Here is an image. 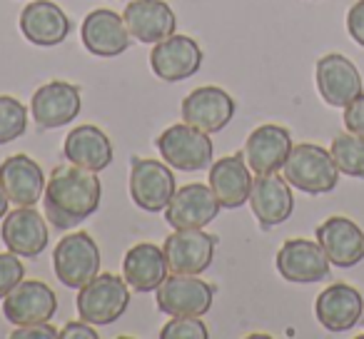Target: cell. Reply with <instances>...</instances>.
Segmentation results:
<instances>
[{
	"mask_svg": "<svg viewBox=\"0 0 364 339\" xmlns=\"http://www.w3.org/2000/svg\"><path fill=\"white\" fill-rule=\"evenodd\" d=\"M102 200V185L97 173L77 165L55 167L43 193L46 217L53 227L73 230L97 212Z\"/></svg>",
	"mask_w": 364,
	"mask_h": 339,
	"instance_id": "6da1fadb",
	"label": "cell"
},
{
	"mask_svg": "<svg viewBox=\"0 0 364 339\" xmlns=\"http://www.w3.org/2000/svg\"><path fill=\"white\" fill-rule=\"evenodd\" d=\"M282 175L292 188L302 193L327 195L337 188L342 173L334 165V157L327 147L314 145V142H299V145H292Z\"/></svg>",
	"mask_w": 364,
	"mask_h": 339,
	"instance_id": "7a4b0ae2",
	"label": "cell"
},
{
	"mask_svg": "<svg viewBox=\"0 0 364 339\" xmlns=\"http://www.w3.org/2000/svg\"><path fill=\"white\" fill-rule=\"evenodd\" d=\"M130 304V284L125 277L112 272H97L87 284L77 289L75 307L80 319L90 322L92 327H105L125 314Z\"/></svg>",
	"mask_w": 364,
	"mask_h": 339,
	"instance_id": "3957f363",
	"label": "cell"
},
{
	"mask_svg": "<svg viewBox=\"0 0 364 339\" xmlns=\"http://www.w3.org/2000/svg\"><path fill=\"white\" fill-rule=\"evenodd\" d=\"M155 147L160 150L162 160L180 173H200L213 165V140L208 132L188 125V122H175L165 127L157 135Z\"/></svg>",
	"mask_w": 364,
	"mask_h": 339,
	"instance_id": "277c9868",
	"label": "cell"
},
{
	"mask_svg": "<svg viewBox=\"0 0 364 339\" xmlns=\"http://www.w3.org/2000/svg\"><path fill=\"white\" fill-rule=\"evenodd\" d=\"M215 287L200 274H167L155 289V304L170 317H203L213 309Z\"/></svg>",
	"mask_w": 364,
	"mask_h": 339,
	"instance_id": "5b68a950",
	"label": "cell"
},
{
	"mask_svg": "<svg viewBox=\"0 0 364 339\" xmlns=\"http://www.w3.org/2000/svg\"><path fill=\"white\" fill-rule=\"evenodd\" d=\"M53 269L63 287L80 289L100 272V249L87 232H70L53 249Z\"/></svg>",
	"mask_w": 364,
	"mask_h": 339,
	"instance_id": "8992f818",
	"label": "cell"
},
{
	"mask_svg": "<svg viewBox=\"0 0 364 339\" xmlns=\"http://www.w3.org/2000/svg\"><path fill=\"white\" fill-rule=\"evenodd\" d=\"M218 244V235L205 230H175L162 242V252L172 274H203L213 264Z\"/></svg>",
	"mask_w": 364,
	"mask_h": 339,
	"instance_id": "52a82bcc",
	"label": "cell"
},
{
	"mask_svg": "<svg viewBox=\"0 0 364 339\" xmlns=\"http://www.w3.org/2000/svg\"><path fill=\"white\" fill-rule=\"evenodd\" d=\"M177 190L175 175L167 162L157 160H132L130 170V198L145 212H165L172 195Z\"/></svg>",
	"mask_w": 364,
	"mask_h": 339,
	"instance_id": "ba28073f",
	"label": "cell"
},
{
	"mask_svg": "<svg viewBox=\"0 0 364 339\" xmlns=\"http://www.w3.org/2000/svg\"><path fill=\"white\" fill-rule=\"evenodd\" d=\"M237 112V102L218 85H203L182 100V120L208 135H218Z\"/></svg>",
	"mask_w": 364,
	"mask_h": 339,
	"instance_id": "9c48e42d",
	"label": "cell"
},
{
	"mask_svg": "<svg viewBox=\"0 0 364 339\" xmlns=\"http://www.w3.org/2000/svg\"><path fill=\"white\" fill-rule=\"evenodd\" d=\"M82 97L80 87L65 80H50L43 87H38L31 100L33 120L41 130H58L65 127L80 115Z\"/></svg>",
	"mask_w": 364,
	"mask_h": 339,
	"instance_id": "30bf717a",
	"label": "cell"
},
{
	"mask_svg": "<svg viewBox=\"0 0 364 339\" xmlns=\"http://www.w3.org/2000/svg\"><path fill=\"white\" fill-rule=\"evenodd\" d=\"M223 205L218 203L210 185L190 183L175 190L170 205L165 208V220L175 230H203L218 220Z\"/></svg>",
	"mask_w": 364,
	"mask_h": 339,
	"instance_id": "8fae6325",
	"label": "cell"
},
{
	"mask_svg": "<svg viewBox=\"0 0 364 339\" xmlns=\"http://www.w3.org/2000/svg\"><path fill=\"white\" fill-rule=\"evenodd\" d=\"M314 80H317L319 95L329 107H347L364 92L357 65L342 53H327L319 58Z\"/></svg>",
	"mask_w": 364,
	"mask_h": 339,
	"instance_id": "7c38bea8",
	"label": "cell"
},
{
	"mask_svg": "<svg viewBox=\"0 0 364 339\" xmlns=\"http://www.w3.org/2000/svg\"><path fill=\"white\" fill-rule=\"evenodd\" d=\"M277 272L282 279L294 284H314L329 277V257L319 242L304 237H294L279 247L277 252Z\"/></svg>",
	"mask_w": 364,
	"mask_h": 339,
	"instance_id": "4fadbf2b",
	"label": "cell"
},
{
	"mask_svg": "<svg viewBox=\"0 0 364 339\" xmlns=\"http://www.w3.org/2000/svg\"><path fill=\"white\" fill-rule=\"evenodd\" d=\"M58 312V297L53 287L38 279H23L18 287H13L3 299V314L13 327L23 324L50 322Z\"/></svg>",
	"mask_w": 364,
	"mask_h": 339,
	"instance_id": "5bb4252c",
	"label": "cell"
},
{
	"mask_svg": "<svg viewBox=\"0 0 364 339\" xmlns=\"http://www.w3.org/2000/svg\"><path fill=\"white\" fill-rule=\"evenodd\" d=\"M150 68L165 82L188 80L203 68V48L190 36H170L150 50Z\"/></svg>",
	"mask_w": 364,
	"mask_h": 339,
	"instance_id": "9a60e30c",
	"label": "cell"
},
{
	"mask_svg": "<svg viewBox=\"0 0 364 339\" xmlns=\"http://www.w3.org/2000/svg\"><path fill=\"white\" fill-rule=\"evenodd\" d=\"M250 208H252L259 227L264 230L287 222L294 212L292 185L284 180V175L277 173L257 175L252 180V190H250Z\"/></svg>",
	"mask_w": 364,
	"mask_h": 339,
	"instance_id": "2e32d148",
	"label": "cell"
},
{
	"mask_svg": "<svg viewBox=\"0 0 364 339\" xmlns=\"http://www.w3.org/2000/svg\"><path fill=\"white\" fill-rule=\"evenodd\" d=\"M314 314H317V322L327 332H349V329L362 322L364 297L352 284L334 282L319 292L317 302H314Z\"/></svg>",
	"mask_w": 364,
	"mask_h": 339,
	"instance_id": "e0dca14e",
	"label": "cell"
},
{
	"mask_svg": "<svg viewBox=\"0 0 364 339\" xmlns=\"http://www.w3.org/2000/svg\"><path fill=\"white\" fill-rule=\"evenodd\" d=\"M82 45L95 58H117L130 48V31L125 26V18L117 16L115 11L97 8L87 13L80 28Z\"/></svg>",
	"mask_w": 364,
	"mask_h": 339,
	"instance_id": "ac0fdd59",
	"label": "cell"
},
{
	"mask_svg": "<svg viewBox=\"0 0 364 339\" xmlns=\"http://www.w3.org/2000/svg\"><path fill=\"white\" fill-rule=\"evenodd\" d=\"M289 152H292L289 130L282 125H274V122H267V125H259L250 132L242 155L255 175H269L282 170Z\"/></svg>",
	"mask_w": 364,
	"mask_h": 339,
	"instance_id": "d6986e66",
	"label": "cell"
},
{
	"mask_svg": "<svg viewBox=\"0 0 364 339\" xmlns=\"http://www.w3.org/2000/svg\"><path fill=\"white\" fill-rule=\"evenodd\" d=\"M21 33L38 48H55L70 36V18L50 0H31L18 18Z\"/></svg>",
	"mask_w": 364,
	"mask_h": 339,
	"instance_id": "ffe728a7",
	"label": "cell"
},
{
	"mask_svg": "<svg viewBox=\"0 0 364 339\" xmlns=\"http://www.w3.org/2000/svg\"><path fill=\"white\" fill-rule=\"evenodd\" d=\"M122 18L132 41L145 45L162 43L177 31V16L165 0H132L122 11Z\"/></svg>",
	"mask_w": 364,
	"mask_h": 339,
	"instance_id": "44dd1931",
	"label": "cell"
},
{
	"mask_svg": "<svg viewBox=\"0 0 364 339\" xmlns=\"http://www.w3.org/2000/svg\"><path fill=\"white\" fill-rule=\"evenodd\" d=\"M0 237H3V244L18 257H38L50 242V230L38 210L18 208L3 217Z\"/></svg>",
	"mask_w": 364,
	"mask_h": 339,
	"instance_id": "7402d4cb",
	"label": "cell"
},
{
	"mask_svg": "<svg viewBox=\"0 0 364 339\" xmlns=\"http://www.w3.org/2000/svg\"><path fill=\"white\" fill-rule=\"evenodd\" d=\"M317 242L334 267H357L364 259V232L354 220L334 215L317 227Z\"/></svg>",
	"mask_w": 364,
	"mask_h": 339,
	"instance_id": "603a6c76",
	"label": "cell"
},
{
	"mask_svg": "<svg viewBox=\"0 0 364 339\" xmlns=\"http://www.w3.org/2000/svg\"><path fill=\"white\" fill-rule=\"evenodd\" d=\"M252 170L242 152L237 155L220 157L210 165L208 185L213 188L218 203L223 210H237L245 203H250V190H252Z\"/></svg>",
	"mask_w": 364,
	"mask_h": 339,
	"instance_id": "cb8c5ba5",
	"label": "cell"
},
{
	"mask_svg": "<svg viewBox=\"0 0 364 339\" xmlns=\"http://www.w3.org/2000/svg\"><path fill=\"white\" fill-rule=\"evenodd\" d=\"M46 175L28 155H13L0 162V188L18 208H36L46 193Z\"/></svg>",
	"mask_w": 364,
	"mask_h": 339,
	"instance_id": "d4e9b609",
	"label": "cell"
},
{
	"mask_svg": "<svg viewBox=\"0 0 364 339\" xmlns=\"http://www.w3.org/2000/svg\"><path fill=\"white\" fill-rule=\"evenodd\" d=\"M63 155L70 165L102 173L112 162V142L97 125H77L68 132Z\"/></svg>",
	"mask_w": 364,
	"mask_h": 339,
	"instance_id": "484cf974",
	"label": "cell"
},
{
	"mask_svg": "<svg viewBox=\"0 0 364 339\" xmlns=\"http://www.w3.org/2000/svg\"><path fill=\"white\" fill-rule=\"evenodd\" d=\"M170 274L162 247L152 242H140L130 247L122 259V277L135 292H155Z\"/></svg>",
	"mask_w": 364,
	"mask_h": 339,
	"instance_id": "4316f807",
	"label": "cell"
},
{
	"mask_svg": "<svg viewBox=\"0 0 364 339\" xmlns=\"http://www.w3.org/2000/svg\"><path fill=\"white\" fill-rule=\"evenodd\" d=\"M329 152L334 157V165L347 178H364V137L357 132H339L334 135Z\"/></svg>",
	"mask_w": 364,
	"mask_h": 339,
	"instance_id": "83f0119b",
	"label": "cell"
},
{
	"mask_svg": "<svg viewBox=\"0 0 364 339\" xmlns=\"http://www.w3.org/2000/svg\"><path fill=\"white\" fill-rule=\"evenodd\" d=\"M28 130V110L18 97L0 95V147L23 137Z\"/></svg>",
	"mask_w": 364,
	"mask_h": 339,
	"instance_id": "f1b7e54d",
	"label": "cell"
},
{
	"mask_svg": "<svg viewBox=\"0 0 364 339\" xmlns=\"http://www.w3.org/2000/svg\"><path fill=\"white\" fill-rule=\"evenodd\" d=\"M210 332L200 317H172L160 329V339H208Z\"/></svg>",
	"mask_w": 364,
	"mask_h": 339,
	"instance_id": "f546056e",
	"label": "cell"
},
{
	"mask_svg": "<svg viewBox=\"0 0 364 339\" xmlns=\"http://www.w3.org/2000/svg\"><path fill=\"white\" fill-rule=\"evenodd\" d=\"M23 277H26V267H23L21 257L11 249L0 254V299H6V294L13 287H18Z\"/></svg>",
	"mask_w": 364,
	"mask_h": 339,
	"instance_id": "4dcf8cb0",
	"label": "cell"
},
{
	"mask_svg": "<svg viewBox=\"0 0 364 339\" xmlns=\"http://www.w3.org/2000/svg\"><path fill=\"white\" fill-rule=\"evenodd\" d=\"M344 127L364 137V92L344 107Z\"/></svg>",
	"mask_w": 364,
	"mask_h": 339,
	"instance_id": "1f68e13d",
	"label": "cell"
},
{
	"mask_svg": "<svg viewBox=\"0 0 364 339\" xmlns=\"http://www.w3.org/2000/svg\"><path fill=\"white\" fill-rule=\"evenodd\" d=\"M13 339H55L60 337L55 327H50L48 322H38V324H23V327L13 329L11 334Z\"/></svg>",
	"mask_w": 364,
	"mask_h": 339,
	"instance_id": "d6a6232c",
	"label": "cell"
},
{
	"mask_svg": "<svg viewBox=\"0 0 364 339\" xmlns=\"http://www.w3.org/2000/svg\"><path fill=\"white\" fill-rule=\"evenodd\" d=\"M347 33L357 45L364 48V0H357L347 13Z\"/></svg>",
	"mask_w": 364,
	"mask_h": 339,
	"instance_id": "836d02e7",
	"label": "cell"
},
{
	"mask_svg": "<svg viewBox=\"0 0 364 339\" xmlns=\"http://www.w3.org/2000/svg\"><path fill=\"white\" fill-rule=\"evenodd\" d=\"M60 339H97V332L90 322L80 319V322H68L60 329Z\"/></svg>",
	"mask_w": 364,
	"mask_h": 339,
	"instance_id": "e575fe53",
	"label": "cell"
},
{
	"mask_svg": "<svg viewBox=\"0 0 364 339\" xmlns=\"http://www.w3.org/2000/svg\"><path fill=\"white\" fill-rule=\"evenodd\" d=\"M8 205H11V200H8L6 190L0 188V220H3L8 215Z\"/></svg>",
	"mask_w": 364,
	"mask_h": 339,
	"instance_id": "d590c367",
	"label": "cell"
},
{
	"mask_svg": "<svg viewBox=\"0 0 364 339\" xmlns=\"http://www.w3.org/2000/svg\"><path fill=\"white\" fill-rule=\"evenodd\" d=\"M362 327H364V314H362Z\"/></svg>",
	"mask_w": 364,
	"mask_h": 339,
	"instance_id": "8d00e7d4",
	"label": "cell"
}]
</instances>
